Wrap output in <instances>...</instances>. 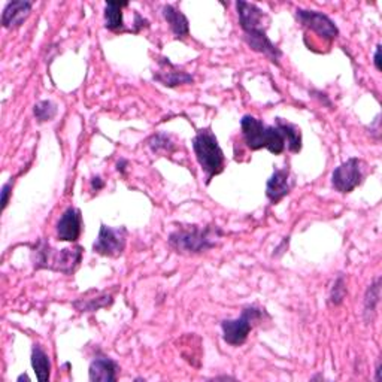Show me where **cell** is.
I'll return each mask as SVG.
<instances>
[{
    "label": "cell",
    "mask_w": 382,
    "mask_h": 382,
    "mask_svg": "<svg viewBox=\"0 0 382 382\" xmlns=\"http://www.w3.org/2000/svg\"><path fill=\"white\" fill-rule=\"evenodd\" d=\"M221 236L218 229H200L198 226H191L189 229H180L169 236V245L178 252L199 254L208 251L215 247V241Z\"/></svg>",
    "instance_id": "obj_4"
},
{
    "label": "cell",
    "mask_w": 382,
    "mask_h": 382,
    "mask_svg": "<svg viewBox=\"0 0 382 382\" xmlns=\"http://www.w3.org/2000/svg\"><path fill=\"white\" fill-rule=\"evenodd\" d=\"M347 295V287H345V282H344V278H338L335 286H333L331 288V293H330V303L331 305H340L342 300H344Z\"/></svg>",
    "instance_id": "obj_24"
},
{
    "label": "cell",
    "mask_w": 382,
    "mask_h": 382,
    "mask_svg": "<svg viewBox=\"0 0 382 382\" xmlns=\"http://www.w3.org/2000/svg\"><path fill=\"white\" fill-rule=\"evenodd\" d=\"M103 187H105V182H103V180L101 178V176H94V178H92V189L94 191H99Z\"/></svg>",
    "instance_id": "obj_26"
},
{
    "label": "cell",
    "mask_w": 382,
    "mask_h": 382,
    "mask_svg": "<svg viewBox=\"0 0 382 382\" xmlns=\"http://www.w3.org/2000/svg\"><path fill=\"white\" fill-rule=\"evenodd\" d=\"M32 2H9L2 14V26L5 28H17L21 26L32 12Z\"/></svg>",
    "instance_id": "obj_13"
},
{
    "label": "cell",
    "mask_w": 382,
    "mask_h": 382,
    "mask_svg": "<svg viewBox=\"0 0 382 382\" xmlns=\"http://www.w3.org/2000/svg\"><path fill=\"white\" fill-rule=\"evenodd\" d=\"M21 381H31V378H28L27 375H19L18 376V382H21Z\"/></svg>",
    "instance_id": "obj_30"
},
{
    "label": "cell",
    "mask_w": 382,
    "mask_h": 382,
    "mask_svg": "<svg viewBox=\"0 0 382 382\" xmlns=\"http://www.w3.org/2000/svg\"><path fill=\"white\" fill-rule=\"evenodd\" d=\"M57 112H58V107L51 101H41V102H37L33 107V114L36 116L37 123L51 121L57 115Z\"/></svg>",
    "instance_id": "obj_22"
},
{
    "label": "cell",
    "mask_w": 382,
    "mask_h": 382,
    "mask_svg": "<svg viewBox=\"0 0 382 382\" xmlns=\"http://www.w3.org/2000/svg\"><path fill=\"white\" fill-rule=\"evenodd\" d=\"M163 17L168 24L171 26V31L176 37H185L190 32V23L187 17H185L181 11H178L172 5L163 6Z\"/></svg>",
    "instance_id": "obj_16"
},
{
    "label": "cell",
    "mask_w": 382,
    "mask_h": 382,
    "mask_svg": "<svg viewBox=\"0 0 382 382\" xmlns=\"http://www.w3.org/2000/svg\"><path fill=\"white\" fill-rule=\"evenodd\" d=\"M83 217L81 211L76 208H67L62 218L57 223V238L63 242H75L81 234Z\"/></svg>",
    "instance_id": "obj_9"
},
{
    "label": "cell",
    "mask_w": 382,
    "mask_h": 382,
    "mask_svg": "<svg viewBox=\"0 0 382 382\" xmlns=\"http://www.w3.org/2000/svg\"><path fill=\"white\" fill-rule=\"evenodd\" d=\"M242 136L252 151L268 148L272 154H281L286 150V138L277 125H266L252 115H243L241 120Z\"/></svg>",
    "instance_id": "obj_2"
},
{
    "label": "cell",
    "mask_w": 382,
    "mask_h": 382,
    "mask_svg": "<svg viewBox=\"0 0 382 382\" xmlns=\"http://www.w3.org/2000/svg\"><path fill=\"white\" fill-rule=\"evenodd\" d=\"M365 178L363 172V162L360 159H352L342 163L340 166L333 171L331 173V185L333 189L339 193H351L356 187L361 184Z\"/></svg>",
    "instance_id": "obj_6"
},
{
    "label": "cell",
    "mask_w": 382,
    "mask_h": 382,
    "mask_svg": "<svg viewBox=\"0 0 382 382\" xmlns=\"http://www.w3.org/2000/svg\"><path fill=\"white\" fill-rule=\"evenodd\" d=\"M148 146H150L153 153H162V151L172 153L175 150L173 142L171 141L169 136L164 134V133L154 134L153 138L148 141Z\"/></svg>",
    "instance_id": "obj_23"
},
{
    "label": "cell",
    "mask_w": 382,
    "mask_h": 382,
    "mask_svg": "<svg viewBox=\"0 0 382 382\" xmlns=\"http://www.w3.org/2000/svg\"><path fill=\"white\" fill-rule=\"evenodd\" d=\"M33 266L36 270L50 269L54 272L71 275V273L80 266L83 259V248H64V250H54L51 245L45 241H39L32 252Z\"/></svg>",
    "instance_id": "obj_1"
},
{
    "label": "cell",
    "mask_w": 382,
    "mask_h": 382,
    "mask_svg": "<svg viewBox=\"0 0 382 382\" xmlns=\"http://www.w3.org/2000/svg\"><path fill=\"white\" fill-rule=\"evenodd\" d=\"M277 127L284 134V138H286V142L288 144V150L291 153H299L302 150V133L299 127L284 123L281 119H278Z\"/></svg>",
    "instance_id": "obj_19"
},
{
    "label": "cell",
    "mask_w": 382,
    "mask_h": 382,
    "mask_svg": "<svg viewBox=\"0 0 382 382\" xmlns=\"http://www.w3.org/2000/svg\"><path fill=\"white\" fill-rule=\"evenodd\" d=\"M119 365L110 357H96L90 365V381L112 382L116 381Z\"/></svg>",
    "instance_id": "obj_15"
},
{
    "label": "cell",
    "mask_w": 382,
    "mask_h": 382,
    "mask_svg": "<svg viewBox=\"0 0 382 382\" xmlns=\"http://www.w3.org/2000/svg\"><path fill=\"white\" fill-rule=\"evenodd\" d=\"M293 181L290 178V171L278 169L273 172L266 184V196L272 203H278L291 191Z\"/></svg>",
    "instance_id": "obj_12"
},
{
    "label": "cell",
    "mask_w": 382,
    "mask_h": 382,
    "mask_svg": "<svg viewBox=\"0 0 382 382\" xmlns=\"http://www.w3.org/2000/svg\"><path fill=\"white\" fill-rule=\"evenodd\" d=\"M125 166H127V160H120L119 163H116V171L124 173L125 172Z\"/></svg>",
    "instance_id": "obj_28"
},
{
    "label": "cell",
    "mask_w": 382,
    "mask_h": 382,
    "mask_svg": "<svg viewBox=\"0 0 382 382\" xmlns=\"http://www.w3.org/2000/svg\"><path fill=\"white\" fill-rule=\"evenodd\" d=\"M127 245V229L125 227H110L102 224L99 238L93 245V251L103 257H120Z\"/></svg>",
    "instance_id": "obj_7"
},
{
    "label": "cell",
    "mask_w": 382,
    "mask_h": 382,
    "mask_svg": "<svg viewBox=\"0 0 382 382\" xmlns=\"http://www.w3.org/2000/svg\"><path fill=\"white\" fill-rule=\"evenodd\" d=\"M375 379H376V381H381V379H382V376H381V361H379L378 366H376V376H375Z\"/></svg>",
    "instance_id": "obj_29"
},
{
    "label": "cell",
    "mask_w": 382,
    "mask_h": 382,
    "mask_svg": "<svg viewBox=\"0 0 382 382\" xmlns=\"http://www.w3.org/2000/svg\"><path fill=\"white\" fill-rule=\"evenodd\" d=\"M236 8L239 15V24L242 27L243 33L263 28L264 12L257 5L248 3V2H238Z\"/></svg>",
    "instance_id": "obj_14"
},
{
    "label": "cell",
    "mask_w": 382,
    "mask_h": 382,
    "mask_svg": "<svg viewBox=\"0 0 382 382\" xmlns=\"http://www.w3.org/2000/svg\"><path fill=\"white\" fill-rule=\"evenodd\" d=\"M296 17L302 26L311 28L318 36L333 41L339 36V28L333 19H330L326 14H321L318 11H308V9H297Z\"/></svg>",
    "instance_id": "obj_8"
},
{
    "label": "cell",
    "mask_w": 382,
    "mask_h": 382,
    "mask_svg": "<svg viewBox=\"0 0 382 382\" xmlns=\"http://www.w3.org/2000/svg\"><path fill=\"white\" fill-rule=\"evenodd\" d=\"M374 64L376 67V71H381V45H376V51L374 55Z\"/></svg>",
    "instance_id": "obj_27"
},
{
    "label": "cell",
    "mask_w": 382,
    "mask_h": 382,
    "mask_svg": "<svg viewBox=\"0 0 382 382\" xmlns=\"http://www.w3.org/2000/svg\"><path fill=\"white\" fill-rule=\"evenodd\" d=\"M243 39H245V42L250 45L251 50L264 54L273 63H277V64L279 63V58H281L282 53L279 48L268 37L264 28H259V31H252V32H245Z\"/></svg>",
    "instance_id": "obj_10"
},
{
    "label": "cell",
    "mask_w": 382,
    "mask_h": 382,
    "mask_svg": "<svg viewBox=\"0 0 382 382\" xmlns=\"http://www.w3.org/2000/svg\"><path fill=\"white\" fill-rule=\"evenodd\" d=\"M12 193V181H9L2 187V209L6 208V205L9 202V196Z\"/></svg>",
    "instance_id": "obj_25"
},
{
    "label": "cell",
    "mask_w": 382,
    "mask_h": 382,
    "mask_svg": "<svg viewBox=\"0 0 382 382\" xmlns=\"http://www.w3.org/2000/svg\"><path fill=\"white\" fill-rule=\"evenodd\" d=\"M379 286H381V278H376L375 282L372 284V286L367 288L366 297H365V318L366 321H372L370 320V313L374 315L376 311V305L379 303Z\"/></svg>",
    "instance_id": "obj_21"
},
{
    "label": "cell",
    "mask_w": 382,
    "mask_h": 382,
    "mask_svg": "<svg viewBox=\"0 0 382 382\" xmlns=\"http://www.w3.org/2000/svg\"><path fill=\"white\" fill-rule=\"evenodd\" d=\"M112 296L111 295H105L96 299H80L73 302V308L80 312H94L99 311L102 308H107L112 305Z\"/></svg>",
    "instance_id": "obj_20"
},
{
    "label": "cell",
    "mask_w": 382,
    "mask_h": 382,
    "mask_svg": "<svg viewBox=\"0 0 382 382\" xmlns=\"http://www.w3.org/2000/svg\"><path fill=\"white\" fill-rule=\"evenodd\" d=\"M263 317V311L257 306H248L242 311V315L236 320H224L221 322L223 338L226 344L239 347L247 340L254 322Z\"/></svg>",
    "instance_id": "obj_5"
},
{
    "label": "cell",
    "mask_w": 382,
    "mask_h": 382,
    "mask_svg": "<svg viewBox=\"0 0 382 382\" xmlns=\"http://www.w3.org/2000/svg\"><path fill=\"white\" fill-rule=\"evenodd\" d=\"M32 367L36 374L37 381L46 382L51 374V361L41 345H33L32 349Z\"/></svg>",
    "instance_id": "obj_17"
},
{
    "label": "cell",
    "mask_w": 382,
    "mask_h": 382,
    "mask_svg": "<svg viewBox=\"0 0 382 382\" xmlns=\"http://www.w3.org/2000/svg\"><path fill=\"white\" fill-rule=\"evenodd\" d=\"M193 150L208 181L224 169V154L211 129H202L193 138Z\"/></svg>",
    "instance_id": "obj_3"
},
{
    "label": "cell",
    "mask_w": 382,
    "mask_h": 382,
    "mask_svg": "<svg viewBox=\"0 0 382 382\" xmlns=\"http://www.w3.org/2000/svg\"><path fill=\"white\" fill-rule=\"evenodd\" d=\"M127 2H106L105 5V27L115 32L123 28V8Z\"/></svg>",
    "instance_id": "obj_18"
},
{
    "label": "cell",
    "mask_w": 382,
    "mask_h": 382,
    "mask_svg": "<svg viewBox=\"0 0 382 382\" xmlns=\"http://www.w3.org/2000/svg\"><path fill=\"white\" fill-rule=\"evenodd\" d=\"M159 66H160V71L154 73V81L160 83L164 87L173 88V87H178L182 84H193L194 83V78L190 73L180 71L178 67L173 66L169 62V58H160Z\"/></svg>",
    "instance_id": "obj_11"
}]
</instances>
